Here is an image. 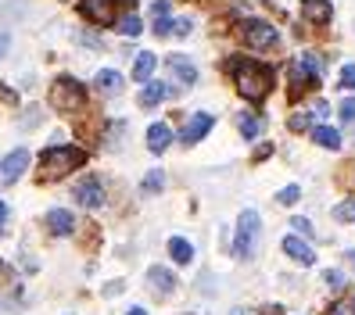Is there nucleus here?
<instances>
[{
  "label": "nucleus",
  "mask_w": 355,
  "mask_h": 315,
  "mask_svg": "<svg viewBox=\"0 0 355 315\" xmlns=\"http://www.w3.org/2000/svg\"><path fill=\"white\" fill-rule=\"evenodd\" d=\"M334 219L338 222H355V197H348V201H341L338 208H334Z\"/></svg>",
  "instance_id": "obj_26"
},
{
  "label": "nucleus",
  "mask_w": 355,
  "mask_h": 315,
  "mask_svg": "<svg viewBox=\"0 0 355 315\" xmlns=\"http://www.w3.org/2000/svg\"><path fill=\"white\" fill-rule=\"evenodd\" d=\"M298 197H302V186H295V183H291V186H284V190L277 194V201H280V204H295Z\"/></svg>",
  "instance_id": "obj_28"
},
{
  "label": "nucleus",
  "mask_w": 355,
  "mask_h": 315,
  "mask_svg": "<svg viewBox=\"0 0 355 315\" xmlns=\"http://www.w3.org/2000/svg\"><path fill=\"white\" fill-rule=\"evenodd\" d=\"M155 33H158V36H169V33H173V22H169V18H158V22H155Z\"/></svg>",
  "instance_id": "obj_35"
},
{
  "label": "nucleus",
  "mask_w": 355,
  "mask_h": 315,
  "mask_svg": "<svg viewBox=\"0 0 355 315\" xmlns=\"http://www.w3.org/2000/svg\"><path fill=\"white\" fill-rule=\"evenodd\" d=\"M165 65H169V75H173L176 82H183V87H194V82H198V65H194L191 57L169 54V61H165Z\"/></svg>",
  "instance_id": "obj_8"
},
{
  "label": "nucleus",
  "mask_w": 355,
  "mask_h": 315,
  "mask_svg": "<svg viewBox=\"0 0 355 315\" xmlns=\"http://www.w3.org/2000/svg\"><path fill=\"white\" fill-rule=\"evenodd\" d=\"M348 262H352V269H355V247L348 251Z\"/></svg>",
  "instance_id": "obj_42"
},
{
  "label": "nucleus",
  "mask_w": 355,
  "mask_h": 315,
  "mask_svg": "<svg viewBox=\"0 0 355 315\" xmlns=\"http://www.w3.org/2000/svg\"><path fill=\"white\" fill-rule=\"evenodd\" d=\"M191 29H194L191 18H176V22H173V33H176V36H191Z\"/></svg>",
  "instance_id": "obj_32"
},
{
  "label": "nucleus",
  "mask_w": 355,
  "mask_h": 315,
  "mask_svg": "<svg viewBox=\"0 0 355 315\" xmlns=\"http://www.w3.org/2000/svg\"><path fill=\"white\" fill-rule=\"evenodd\" d=\"M115 26H119L122 36H140V33H144V26H140V18H137V15H122Z\"/></svg>",
  "instance_id": "obj_24"
},
{
  "label": "nucleus",
  "mask_w": 355,
  "mask_h": 315,
  "mask_svg": "<svg viewBox=\"0 0 355 315\" xmlns=\"http://www.w3.org/2000/svg\"><path fill=\"white\" fill-rule=\"evenodd\" d=\"M8 276H11V272H8V265L0 262V283H8Z\"/></svg>",
  "instance_id": "obj_40"
},
{
  "label": "nucleus",
  "mask_w": 355,
  "mask_h": 315,
  "mask_svg": "<svg viewBox=\"0 0 355 315\" xmlns=\"http://www.w3.org/2000/svg\"><path fill=\"white\" fill-rule=\"evenodd\" d=\"M237 125H241V133H244V140H259V133H262V118H255V115H248V111H241L237 115Z\"/></svg>",
  "instance_id": "obj_21"
},
{
  "label": "nucleus",
  "mask_w": 355,
  "mask_h": 315,
  "mask_svg": "<svg viewBox=\"0 0 355 315\" xmlns=\"http://www.w3.org/2000/svg\"><path fill=\"white\" fill-rule=\"evenodd\" d=\"M130 315H148V312H144V308H130Z\"/></svg>",
  "instance_id": "obj_43"
},
{
  "label": "nucleus",
  "mask_w": 355,
  "mask_h": 315,
  "mask_svg": "<svg viewBox=\"0 0 355 315\" xmlns=\"http://www.w3.org/2000/svg\"><path fill=\"white\" fill-rule=\"evenodd\" d=\"M148 283L155 287V294H173L180 280H176L165 265H151V269H148Z\"/></svg>",
  "instance_id": "obj_15"
},
{
  "label": "nucleus",
  "mask_w": 355,
  "mask_h": 315,
  "mask_svg": "<svg viewBox=\"0 0 355 315\" xmlns=\"http://www.w3.org/2000/svg\"><path fill=\"white\" fill-rule=\"evenodd\" d=\"M165 97H169V87L148 79V82H144V90H140V108H155V104H162Z\"/></svg>",
  "instance_id": "obj_16"
},
{
  "label": "nucleus",
  "mask_w": 355,
  "mask_h": 315,
  "mask_svg": "<svg viewBox=\"0 0 355 315\" xmlns=\"http://www.w3.org/2000/svg\"><path fill=\"white\" fill-rule=\"evenodd\" d=\"M169 140H173V133H169V125H162V122H155L151 129H148V151H151V154H162L165 147H169Z\"/></svg>",
  "instance_id": "obj_18"
},
{
  "label": "nucleus",
  "mask_w": 355,
  "mask_h": 315,
  "mask_svg": "<svg viewBox=\"0 0 355 315\" xmlns=\"http://www.w3.org/2000/svg\"><path fill=\"white\" fill-rule=\"evenodd\" d=\"M323 283H327L330 290H345V287H348V283H345V276H341L338 269H327V272H323Z\"/></svg>",
  "instance_id": "obj_27"
},
{
  "label": "nucleus",
  "mask_w": 355,
  "mask_h": 315,
  "mask_svg": "<svg viewBox=\"0 0 355 315\" xmlns=\"http://www.w3.org/2000/svg\"><path fill=\"white\" fill-rule=\"evenodd\" d=\"M169 255H173V262H176V265H187V262L194 258V247L187 244L183 237H173V240H169Z\"/></svg>",
  "instance_id": "obj_23"
},
{
  "label": "nucleus",
  "mask_w": 355,
  "mask_h": 315,
  "mask_svg": "<svg viewBox=\"0 0 355 315\" xmlns=\"http://www.w3.org/2000/svg\"><path fill=\"white\" fill-rule=\"evenodd\" d=\"M259 226H262V219H259L255 208L241 212V219H237V237H234V255H237L241 262H248V258L255 255V247H259Z\"/></svg>",
  "instance_id": "obj_4"
},
{
  "label": "nucleus",
  "mask_w": 355,
  "mask_h": 315,
  "mask_svg": "<svg viewBox=\"0 0 355 315\" xmlns=\"http://www.w3.org/2000/svg\"><path fill=\"white\" fill-rule=\"evenodd\" d=\"M212 115L208 111H198V115H191L187 118V125H183V133H180V140L183 143H198V140H205L208 136V129H212Z\"/></svg>",
  "instance_id": "obj_9"
},
{
  "label": "nucleus",
  "mask_w": 355,
  "mask_h": 315,
  "mask_svg": "<svg viewBox=\"0 0 355 315\" xmlns=\"http://www.w3.org/2000/svg\"><path fill=\"white\" fill-rule=\"evenodd\" d=\"M8 47H11V39H8V33H0V57L8 54Z\"/></svg>",
  "instance_id": "obj_38"
},
{
  "label": "nucleus",
  "mask_w": 355,
  "mask_h": 315,
  "mask_svg": "<svg viewBox=\"0 0 355 315\" xmlns=\"http://www.w3.org/2000/svg\"><path fill=\"white\" fill-rule=\"evenodd\" d=\"M94 82H97L101 93H122V75H119L115 69H101Z\"/></svg>",
  "instance_id": "obj_19"
},
{
  "label": "nucleus",
  "mask_w": 355,
  "mask_h": 315,
  "mask_svg": "<svg viewBox=\"0 0 355 315\" xmlns=\"http://www.w3.org/2000/svg\"><path fill=\"white\" fill-rule=\"evenodd\" d=\"M341 87L345 90H355V65H345L341 69Z\"/></svg>",
  "instance_id": "obj_33"
},
{
  "label": "nucleus",
  "mask_w": 355,
  "mask_h": 315,
  "mask_svg": "<svg viewBox=\"0 0 355 315\" xmlns=\"http://www.w3.org/2000/svg\"><path fill=\"white\" fill-rule=\"evenodd\" d=\"M47 229L54 237H69L76 229V219H72L69 208H54V212H47Z\"/></svg>",
  "instance_id": "obj_13"
},
{
  "label": "nucleus",
  "mask_w": 355,
  "mask_h": 315,
  "mask_svg": "<svg viewBox=\"0 0 355 315\" xmlns=\"http://www.w3.org/2000/svg\"><path fill=\"white\" fill-rule=\"evenodd\" d=\"M83 165H87V151H79V147H51V151H44V179L69 176L72 169H83Z\"/></svg>",
  "instance_id": "obj_2"
},
{
  "label": "nucleus",
  "mask_w": 355,
  "mask_h": 315,
  "mask_svg": "<svg viewBox=\"0 0 355 315\" xmlns=\"http://www.w3.org/2000/svg\"><path fill=\"white\" fill-rule=\"evenodd\" d=\"M312 118H316V115H312V111H298L295 118H291V129H295V133L309 129V125H312Z\"/></svg>",
  "instance_id": "obj_29"
},
{
  "label": "nucleus",
  "mask_w": 355,
  "mask_h": 315,
  "mask_svg": "<svg viewBox=\"0 0 355 315\" xmlns=\"http://www.w3.org/2000/svg\"><path fill=\"white\" fill-rule=\"evenodd\" d=\"M287 75H291V97H298V93H305V90H312V87H320V79L312 75L302 61L295 57L291 61V69H287Z\"/></svg>",
  "instance_id": "obj_10"
},
{
  "label": "nucleus",
  "mask_w": 355,
  "mask_h": 315,
  "mask_svg": "<svg viewBox=\"0 0 355 315\" xmlns=\"http://www.w3.org/2000/svg\"><path fill=\"white\" fill-rule=\"evenodd\" d=\"M155 69H158V57H155L151 51H144V54H137V61H133V79H137V82H148V79L155 75Z\"/></svg>",
  "instance_id": "obj_17"
},
{
  "label": "nucleus",
  "mask_w": 355,
  "mask_h": 315,
  "mask_svg": "<svg viewBox=\"0 0 355 315\" xmlns=\"http://www.w3.org/2000/svg\"><path fill=\"white\" fill-rule=\"evenodd\" d=\"M76 201L83 204V208H101L104 204V190H101V183L94 179V176H87L79 186H76Z\"/></svg>",
  "instance_id": "obj_11"
},
{
  "label": "nucleus",
  "mask_w": 355,
  "mask_h": 315,
  "mask_svg": "<svg viewBox=\"0 0 355 315\" xmlns=\"http://www.w3.org/2000/svg\"><path fill=\"white\" fill-rule=\"evenodd\" d=\"M284 255L291 258V262H298V265H312L316 262V255H312V247L295 233V237H284Z\"/></svg>",
  "instance_id": "obj_12"
},
{
  "label": "nucleus",
  "mask_w": 355,
  "mask_h": 315,
  "mask_svg": "<svg viewBox=\"0 0 355 315\" xmlns=\"http://www.w3.org/2000/svg\"><path fill=\"white\" fill-rule=\"evenodd\" d=\"M4 226H8V204L0 201V229H4Z\"/></svg>",
  "instance_id": "obj_39"
},
{
  "label": "nucleus",
  "mask_w": 355,
  "mask_h": 315,
  "mask_svg": "<svg viewBox=\"0 0 355 315\" xmlns=\"http://www.w3.org/2000/svg\"><path fill=\"white\" fill-rule=\"evenodd\" d=\"M51 104L58 111H83V104H87V87L72 75H58L54 87H51Z\"/></svg>",
  "instance_id": "obj_3"
},
{
  "label": "nucleus",
  "mask_w": 355,
  "mask_h": 315,
  "mask_svg": "<svg viewBox=\"0 0 355 315\" xmlns=\"http://www.w3.org/2000/svg\"><path fill=\"white\" fill-rule=\"evenodd\" d=\"M291 226H295V233H298V237H312V222H309V219L298 215V219H291Z\"/></svg>",
  "instance_id": "obj_31"
},
{
  "label": "nucleus",
  "mask_w": 355,
  "mask_h": 315,
  "mask_svg": "<svg viewBox=\"0 0 355 315\" xmlns=\"http://www.w3.org/2000/svg\"><path fill=\"white\" fill-rule=\"evenodd\" d=\"M26 169H29V151H22V147H18V151H11L8 158H0V183H4V186L18 183Z\"/></svg>",
  "instance_id": "obj_6"
},
{
  "label": "nucleus",
  "mask_w": 355,
  "mask_h": 315,
  "mask_svg": "<svg viewBox=\"0 0 355 315\" xmlns=\"http://www.w3.org/2000/svg\"><path fill=\"white\" fill-rule=\"evenodd\" d=\"M327 315H355V301H334L330 308H327Z\"/></svg>",
  "instance_id": "obj_30"
},
{
  "label": "nucleus",
  "mask_w": 355,
  "mask_h": 315,
  "mask_svg": "<svg viewBox=\"0 0 355 315\" xmlns=\"http://www.w3.org/2000/svg\"><path fill=\"white\" fill-rule=\"evenodd\" d=\"M341 118H345V122H355V97H348V100L341 104Z\"/></svg>",
  "instance_id": "obj_34"
},
{
  "label": "nucleus",
  "mask_w": 355,
  "mask_h": 315,
  "mask_svg": "<svg viewBox=\"0 0 355 315\" xmlns=\"http://www.w3.org/2000/svg\"><path fill=\"white\" fill-rule=\"evenodd\" d=\"M79 11L94 26H112L115 22V0H83Z\"/></svg>",
  "instance_id": "obj_7"
},
{
  "label": "nucleus",
  "mask_w": 355,
  "mask_h": 315,
  "mask_svg": "<svg viewBox=\"0 0 355 315\" xmlns=\"http://www.w3.org/2000/svg\"><path fill=\"white\" fill-rule=\"evenodd\" d=\"M312 140H316L320 147H327V151H338V147H341L338 129H330V125H316V129H312Z\"/></svg>",
  "instance_id": "obj_20"
},
{
  "label": "nucleus",
  "mask_w": 355,
  "mask_h": 315,
  "mask_svg": "<svg viewBox=\"0 0 355 315\" xmlns=\"http://www.w3.org/2000/svg\"><path fill=\"white\" fill-rule=\"evenodd\" d=\"M234 82L244 100H262L273 90V72L259 61H234Z\"/></svg>",
  "instance_id": "obj_1"
},
{
  "label": "nucleus",
  "mask_w": 355,
  "mask_h": 315,
  "mask_svg": "<svg viewBox=\"0 0 355 315\" xmlns=\"http://www.w3.org/2000/svg\"><path fill=\"white\" fill-rule=\"evenodd\" d=\"M151 11H155L158 18H165V15H169V0H158V4H155Z\"/></svg>",
  "instance_id": "obj_37"
},
{
  "label": "nucleus",
  "mask_w": 355,
  "mask_h": 315,
  "mask_svg": "<svg viewBox=\"0 0 355 315\" xmlns=\"http://www.w3.org/2000/svg\"><path fill=\"white\" fill-rule=\"evenodd\" d=\"M241 39L252 51H266V47L277 44V26L262 22V18H244L241 22Z\"/></svg>",
  "instance_id": "obj_5"
},
{
  "label": "nucleus",
  "mask_w": 355,
  "mask_h": 315,
  "mask_svg": "<svg viewBox=\"0 0 355 315\" xmlns=\"http://www.w3.org/2000/svg\"><path fill=\"white\" fill-rule=\"evenodd\" d=\"M162 186H165V172L162 169H151L148 176H144V183H140V194L144 197H155V194H162Z\"/></svg>",
  "instance_id": "obj_22"
},
{
  "label": "nucleus",
  "mask_w": 355,
  "mask_h": 315,
  "mask_svg": "<svg viewBox=\"0 0 355 315\" xmlns=\"http://www.w3.org/2000/svg\"><path fill=\"white\" fill-rule=\"evenodd\" d=\"M302 15H305V22L323 26V22H330L334 8H330V0H302Z\"/></svg>",
  "instance_id": "obj_14"
},
{
  "label": "nucleus",
  "mask_w": 355,
  "mask_h": 315,
  "mask_svg": "<svg viewBox=\"0 0 355 315\" xmlns=\"http://www.w3.org/2000/svg\"><path fill=\"white\" fill-rule=\"evenodd\" d=\"M312 115H316V118H327V115H330V104L316 100V108H312Z\"/></svg>",
  "instance_id": "obj_36"
},
{
  "label": "nucleus",
  "mask_w": 355,
  "mask_h": 315,
  "mask_svg": "<svg viewBox=\"0 0 355 315\" xmlns=\"http://www.w3.org/2000/svg\"><path fill=\"white\" fill-rule=\"evenodd\" d=\"M280 312H284V308H277V305H273V308H266L262 315H280Z\"/></svg>",
  "instance_id": "obj_41"
},
{
  "label": "nucleus",
  "mask_w": 355,
  "mask_h": 315,
  "mask_svg": "<svg viewBox=\"0 0 355 315\" xmlns=\"http://www.w3.org/2000/svg\"><path fill=\"white\" fill-rule=\"evenodd\" d=\"M298 61H302V65H305V69H309L312 75H316V79L323 75V57H320V54H312V51H305V54H298Z\"/></svg>",
  "instance_id": "obj_25"
}]
</instances>
